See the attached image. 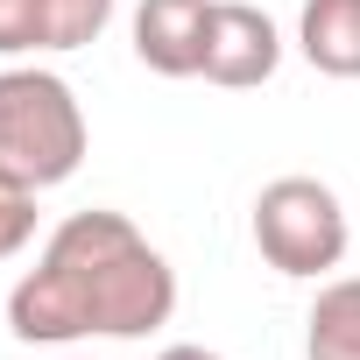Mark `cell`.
<instances>
[{
    "label": "cell",
    "mask_w": 360,
    "mask_h": 360,
    "mask_svg": "<svg viewBox=\"0 0 360 360\" xmlns=\"http://www.w3.org/2000/svg\"><path fill=\"white\" fill-rule=\"evenodd\" d=\"M176 311V269L141 240L127 212H71L36 269L8 290V332L22 346L71 339H148Z\"/></svg>",
    "instance_id": "1"
},
{
    "label": "cell",
    "mask_w": 360,
    "mask_h": 360,
    "mask_svg": "<svg viewBox=\"0 0 360 360\" xmlns=\"http://www.w3.org/2000/svg\"><path fill=\"white\" fill-rule=\"evenodd\" d=\"M85 162V106L57 71L15 64L0 71V169L50 191Z\"/></svg>",
    "instance_id": "2"
},
{
    "label": "cell",
    "mask_w": 360,
    "mask_h": 360,
    "mask_svg": "<svg viewBox=\"0 0 360 360\" xmlns=\"http://www.w3.org/2000/svg\"><path fill=\"white\" fill-rule=\"evenodd\" d=\"M346 240H353V226H346V205H339L332 184H318V176H276V184H262L255 248L276 276H297V283L332 276L346 262Z\"/></svg>",
    "instance_id": "3"
},
{
    "label": "cell",
    "mask_w": 360,
    "mask_h": 360,
    "mask_svg": "<svg viewBox=\"0 0 360 360\" xmlns=\"http://www.w3.org/2000/svg\"><path fill=\"white\" fill-rule=\"evenodd\" d=\"M276 64H283V29L262 8H248V0H212L198 78L205 85H226V92H248V85H269Z\"/></svg>",
    "instance_id": "4"
},
{
    "label": "cell",
    "mask_w": 360,
    "mask_h": 360,
    "mask_svg": "<svg viewBox=\"0 0 360 360\" xmlns=\"http://www.w3.org/2000/svg\"><path fill=\"white\" fill-rule=\"evenodd\" d=\"M205 22H212V0H141L134 8V57L155 78H198Z\"/></svg>",
    "instance_id": "5"
},
{
    "label": "cell",
    "mask_w": 360,
    "mask_h": 360,
    "mask_svg": "<svg viewBox=\"0 0 360 360\" xmlns=\"http://www.w3.org/2000/svg\"><path fill=\"white\" fill-rule=\"evenodd\" d=\"M297 50L325 78H360V0H304Z\"/></svg>",
    "instance_id": "6"
},
{
    "label": "cell",
    "mask_w": 360,
    "mask_h": 360,
    "mask_svg": "<svg viewBox=\"0 0 360 360\" xmlns=\"http://www.w3.org/2000/svg\"><path fill=\"white\" fill-rule=\"evenodd\" d=\"M304 360H360V276H332L304 318Z\"/></svg>",
    "instance_id": "7"
},
{
    "label": "cell",
    "mask_w": 360,
    "mask_h": 360,
    "mask_svg": "<svg viewBox=\"0 0 360 360\" xmlns=\"http://www.w3.org/2000/svg\"><path fill=\"white\" fill-rule=\"evenodd\" d=\"M50 8V50H92L113 22V0H43Z\"/></svg>",
    "instance_id": "8"
},
{
    "label": "cell",
    "mask_w": 360,
    "mask_h": 360,
    "mask_svg": "<svg viewBox=\"0 0 360 360\" xmlns=\"http://www.w3.org/2000/svg\"><path fill=\"white\" fill-rule=\"evenodd\" d=\"M29 240H36V184L0 169V262H15Z\"/></svg>",
    "instance_id": "9"
},
{
    "label": "cell",
    "mask_w": 360,
    "mask_h": 360,
    "mask_svg": "<svg viewBox=\"0 0 360 360\" xmlns=\"http://www.w3.org/2000/svg\"><path fill=\"white\" fill-rule=\"evenodd\" d=\"M50 50V8L43 0H0V57Z\"/></svg>",
    "instance_id": "10"
},
{
    "label": "cell",
    "mask_w": 360,
    "mask_h": 360,
    "mask_svg": "<svg viewBox=\"0 0 360 360\" xmlns=\"http://www.w3.org/2000/svg\"><path fill=\"white\" fill-rule=\"evenodd\" d=\"M155 360H219V353H212V346H162Z\"/></svg>",
    "instance_id": "11"
},
{
    "label": "cell",
    "mask_w": 360,
    "mask_h": 360,
    "mask_svg": "<svg viewBox=\"0 0 360 360\" xmlns=\"http://www.w3.org/2000/svg\"><path fill=\"white\" fill-rule=\"evenodd\" d=\"M57 360H92V353H57Z\"/></svg>",
    "instance_id": "12"
}]
</instances>
